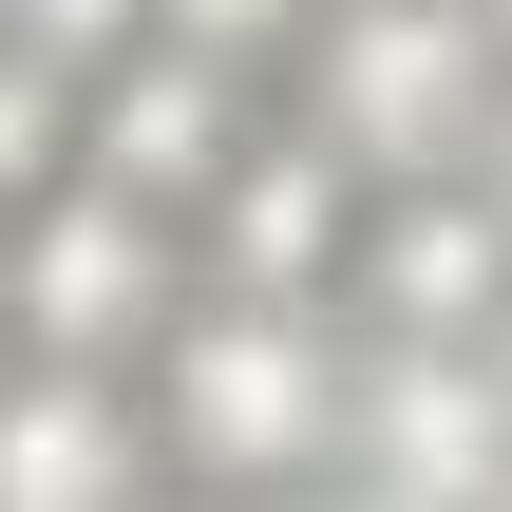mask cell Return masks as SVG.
Returning <instances> with one entry per match:
<instances>
[{
  "label": "cell",
  "instance_id": "cell-1",
  "mask_svg": "<svg viewBox=\"0 0 512 512\" xmlns=\"http://www.w3.org/2000/svg\"><path fill=\"white\" fill-rule=\"evenodd\" d=\"M342 380H361V323H342V304L209 285V266H190L171 342L133 361V399H152V437H171L190 494H304V475L342 456Z\"/></svg>",
  "mask_w": 512,
  "mask_h": 512
},
{
  "label": "cell",
  "instance_id": "cell-2",
  "mask_svg": "<svg viewBox=\"0 0 512 512\" xmlns=\"http://www.w3.org/2000/svg\"><path fill=\"white\" fill-rule=\"evenodd\" d=\"M285 114L361 171V190H418V171H475L512 114V57L475 0H323L304 57H285Z\"/></svg>",
  "mask_w": 512,
  "mask_h": 512
},
{
  "label": "cell",
  "instance_id": "cell-3",
  "mask_svg": "<svg viewBox=\"0 0 512 512\" xmlns=\"http://www.w3.org/2000/svg\"><path fill=\"white\" fill-rule=\"evenodd\" d=\"M190 304V209L114 190V171H57L0 209V342L19 361H152Z\"/></svg>",
  "mask_w": 512,
  "mask_h": 512
},
{
  "label": "cell",
  "instance_id": "cell-4",
  "mask_svg": "<svg viewBox=\"0 0 512 512\" xmlns=\"http://www.w3.org/2000/svg\"><path fill=\"white\" fill-rule=\"evenodd\" d=\"M323 475L380 494V512H494L512 494V380H494V342H361Z\"/></svg>",
  "mask_w": 512,
  "mask_h": 512
},
{
  "label": "cell",
  "instance_id": "cell-5",
  "mask_svg": "<svg viewBox=\"0 0 512 512\" xmlns=\"http://www.w3.org/2000/svg\"><path fill=\"white\" fill-rule=\"evenodd\" d=\"M342 304H361V342H494V304H512V209H494V171L361 190Z\"/></svg>",
  "mask_w": 512,
  "mask_h": 512
},
{
  "label": "cell",
  "instance_id": "cell-6",
  "mask_svg": "<svg viewBox=\"0 0 512 512\" xmlns=\"http://www.w3.org/2000/svg\"><path fill=\"white\" fill-rule=\"evenodd\" d=\"M247 133H266V76H228V57H190V38H133V57L76 76V171H114V190H152V209H209Z\"/></svg>",
  "mask_w": 512,
  "mask_h": 512
},
{
  "label": "cell",
  "instance_id": "cell-7",
  "mask_svg": "<svg viewBox=\"0 0 512 512\" xmlns=\"http://www.w3.org/2000/svg\"><path fill=\"white\" fill-rule=\"evenodd\" d=\"M171 437L133 399V361H19L0 342V512H152Z\"/></svg>",
  "mask_w": 512,
  "mask_h": 512
},
{
  "label": "cell",
  "instance_id": "cell-8",
  "mask_svg": "<svg viewBox=\"0 0 512 512\" xmlns=\"http://www.w3.org/2000/svg\"><path fill=\"white\" fill-rule=\"evenodd\" d=\"M342 247H361V171H342L304 114H266V133L228 152V190L190 209V266H209V285H285V304H342Z\"/></svg>",
  "mask_w": 512,
  "mask_h": 512
},
{
  "label": "cell",
  "instance_id": "cell-9",
  "mask_svg": "<svg viewBox=\"0 0 512 512\" xmlns=\"http://www.w3.org/2000/svg\"><path fill=\"white\" fill-rule=\"evenodd\" d=\"M57 171H76V76L0 38V209H19V190H57Z\"/></svg>",
  "mask_w": 512,
  "mask_h": 512
},
{
  "label": "cell",
  "instance_id": "cell-10",
  "mask_svg": "<svg viewBox=\"0 0 512 512\" xmlns=\"http://www.w3.org/2000/svg\"><path fill=\"white\" fill-rule=\"evenodd\" d=\"M304 19H323V0H152V38H190V57H228V76H266V95H285V57H304Z\"/></svg>",
  "mask_w": 512,
  "mask_h": 512
},
{
  "label": "cell",
  "instance_id": "cell-11",
  "mask_svg": "<svg viewBox=\"0 0 512 512\" xmlns=\"http://www.w3.org/2000/svg\"><path fill=\"white\" fill-rule=\"evenodd\" d=\"M0 38H19V57H57V76H95V57H133V38H152V0H0Z\"/></svg>",
  "mask_w": 512,
  "mask_h": 512
},
{
  "label": "cell",
  "instance_id": "cell-12",
  "mask_svg": "<svg viewBox=\"0 0 512 512\" xmlns=\"http://www.w3.org/2000/svg\"><path fill=\"white\" fill-rule=\"evenodd\" d=\"M266 512H380V494H342V475H304V494H266Z\"/></svg>",
  "mask_w": 512,
  "mask_h": 512
},
{
  "label": "cell",
  "instance_id": "cell-13",
  "mask_svg": "<svg viewBox=\"0 0 512 512\" xmlns=\"http://www.w3.org/2000/svg\"><path fill=\"white\" fill-rule=\"evenodd\" d=\"M475 171H494V209H512V114H494V152H475Z\"/></svg>",
  "mask_w": 512,
  "mask_h": 512
},
{
  "label": "cell",
  "instance_id": "cell-14",
  "mask_svg": "<svg viewBox=\"0 0 512 512\" xmlns=\"http://www.w3.org/2000/svg\"><path fill=\"white\" fill-rule=\"evenodd\" d=\"M475 19H494V57H512V0H475Z\"/></svg>",
  "mask_w": 512,
  "mask_h": 512
}]
</instances>
